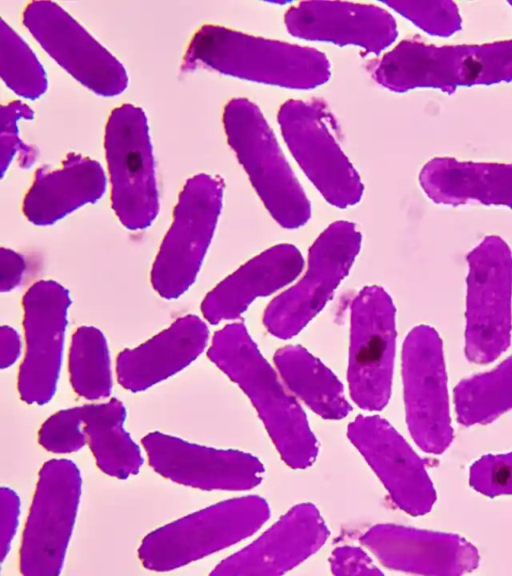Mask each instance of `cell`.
Returning a JSON list of instances; mask_svg holds the SVG:
<instances>
[{"instance_id":"cell-1","label":"cell","mask_w":512,"mask_h":576,"mask_svg":"<svg viewBox=\"0 0 512 576\" xmlns=\"http://www.w3.org/2000/svg\"><path fill=\"white\" fill-rule=\"evenodd\" d=\"M190 62L258 83L308 90L331 75L326 55L314 48L248 35L208 25L189 48Z\"/></svg>"},{"instance_id":"cell-2","label":"cell","mask_w":512,"mask_h":576,"mask_svg":"<svg viewBox=\"0 0 512 576\" xmlns=\"http://www.w3.org/2000/svg\"><path fill=\"white\" fill-rule=\"evenodd\" d=\"M229 145L271 216L294 229L310 218L311 207L260 109L245 98H234L223 113Z\"/></svg>"},{"instance_id":"cell-3","label":"cell","mask_w":512,"mask_h":576,"mask_svg":"<svg viewBox=\"0 0 512 576\" xmlns=\"http://www.w3.org/2000/svg\"><path fill=\"white\" fill-rule=\"evenodd\" d=\"M465 353L488 363L504 352L512 330V253L498 236L485 237L467 255Z\"/></svg>"},{"instance_id":"cell-4","label":"cell","mask_w":512,"mask_h":576,"mask_svg":"<svg viewBox=\"0 0 512 576\" xmlns=\"http://www.w3.org/2000/svg\"><path fill=\"white\" fill-rule=\"evenodd\" d=\"M81 483L80 470L70 459H51L41 467L22 536L21 574L61 573L76 520Z\"/></svg>"},{"instance_id":"cell-5","label":"cell","mask_w":512,"mask_h":576,"mask_svg":"<svg viewBox=\"0 0 512 576\" xmlns=\"http://www.w3.org/2000/svg\"><path fill=\"white\" fill-rule=\"evenodd\" d=\"M278 123L295 160L327 202L344 209L360 201L363 184L333 134L324 102L288 100L279 109Z\"/></svg>"},{"instance_id":"cell-6","label":"cell","mask_w":512,"mask_h":576,"mask_svg":"<svg viewBox=\"0 0 512 576\" xmlns=\"http://www.w3.org/2000/svg\"><path fill=\"white\" fill-rule=\"evenodd\" d=\"M360 245L361 233L353 223L338 221L323 231L310 248L306 274L267 307V329L280 338L301 331L349 273Z\"/></svg>"},{"instance_id":"cell-7","label":"cell","mask_w":512,"mask_h":576,"mask_svg":"<svg viewBox=\"0 0 512 576\" xmlns=\"http://www.w3.org/2000/svg\"><path fill=\"white\" fill-rule=\"evenodd\" d=\"M503 46L492 48L434 47L404 40L385 53L373 68L375 81L388 90L444 87L452 82L495 81L512 75V66L488 63Z\"/></svg>"},{"instance_id":"cell-8","label":"cell","mask_w":512,"mask_h":576,"mask_svg":"<svg viewBox=\"0 0 512 576\" xmlns=\"http://www.w3.org/2000/svg\"><path fill=\"white\" fill-rule=\"evenodd\" d=\"M395 307L381 287L362 289L351 305L349 382L362 406L388 398L395 355Z\"/></svg>"},{"instance_id":"cell-9","label":"cell","mask_w":512,"mask_h":576,"mask_svg":"<svg viewBox=\"0 0 512 576\" xmlns=\"http://www.w3.org/2000/svg\"><path fill=\"white\" fill-rule=\"evenodd\" d=\"M247 503L230 500L194 512L149 533L138 557L152 571H170L231 545L248 532Z\"/></svg>"},{"instance_id":"cell-10","label":"cell","mask_w":512,"mask_h":576,"mask_svg":"<svg viewBox=\"0 0 512 576\" xmlns=\"http://www.w3.org/2000/svg\"><path fill=\"white\" fill-rule=\"evenodd\" d=\"M405 397L415 430L431 451L449 439L447 377L442 342L433 327L418 325L403 345Z\"/></svg>"},{"instance_id":"cell-11","label":"cell","mask_w":512,"mask_h":576,"mask_svg":"<svg viewBox=\"0 0 512 576\" xmlns=\"http://www.w3.org/2000/svg\"><path fill=\"white\" fill-rule=\"evenodd\" d=\"M285 25L297 38L354 45L373 54H380L397 37L392 15L371 4L303 1L286 12Z\"/></svg>"},{"instance_id":"cell-12","label":"cell","mask_w":512,"mask_h":576,"mask_svg":"<svg viewBox=\"0 0 512 576\" xmlns=\"http://www.w3.org/2000/svg\"><path fill=\"white\" fill-rule=\"evenodd\" d=\"M141 442L149 465L173 482L204 490L248 484V458L238 452L197 445L159 431L145 435Z\"/></svg>"},{"instance_id":"cell-13","label":"cell","mask_w":512,"mask_h":576,"mask_svg":"<svg viewBox=\"0 0 512 576\" xmlns=\"http://www.w3.org/2000/svg\"><path fill=\"white\" fill-rule=\"evenodd\" d=\"M304 260L289 244L274 246L244 264L217 290L211 317L235 318L254 299L267 296L293 281L302 271Z\"/></svg>"},{"instance_id":"cell-14","label":"cell","mask_w":512,"mask_h":576,"mask_svg":"<svg viewBox=\"0 0 512 576\" xmlns=\"http://www.w3.org/2000/svg\"><path fill=\"white\" fill-rule=\"evenodd\" d=\"M425 193L435 202L506 205L512 208V165H475L433 160L420 174Z\"/></svg>"},{"instance_id":"cell-15","label":"cell","mask_w":512,"mask_h":576,"mask_svg":"<svg viewBox=\"0 0 512 576\" xmlns=\"http://www.w3.org/2000/svg\"><path fill=\"white\" fill-rule=\"evenodd\" d=\"M80 416L97 466L105 474L126 479L139 472L143 457L124 429L126 410L120 401L80 406Z\"/></svg>"},{"instance_id":"cell-16","label":"cell","mask_w":512,"mask_h":576,"mask_svg":"<svg viewBox=\"0 0 512 576\" xmlns=\"http://www.w3.org/2000/svg\"><path fill=\"white\" fill-rule=\"evenodd\" d=\"M203 331L188 337H167L133 351L123 352L117 362L120 383L131 391H141L188 365L202 351Z\"/></svg>"},{"instance_id":"cell-17","label":"cell","mask_w":512,"mask_h":576,"mask_svg":"<svg viewBox=\"0 0 512 576\" xmlns=\"http://www.w3.org/2000/svg\"><path fill=\"white\" fill-rule=\"evenodd\" d=\"M275 362L288 386L310 405L318 409L343 405L341 383L307 351L285 348L276 355Z\"/></svg>"},{"instance_id":"cell-18","label":"cell","mask_w":512,"mask_h":576,"mask_svg":"<svg viewBox=\"0 0 512 576\" xmlns=\"http://www.w3.org/2000/svg\"><path fill=\"white\" fill-rule=\"evenodd\" d=\"M455 403L460 417L467 422L512 407V356L490 372L463 380L455 388Z\"/></svg>"},{"instance_id":"cell-19","label":"cell","mask_w":512,"mask_h":576,"mask_svg":"<svg viewBox=\"0 0 512 576\" xmlns=\"http://www.w3.org/2000/svg\"><path fill=\"white\" fill-rule=\"evenodd\" d=\"M70 373L72 385L81 396L94 400L109 395L112 386L109 358L100 340L76 341L71 351Z\"/></svg>"},{"instance_id":"cell-20","label":"cell","mask_w":512,"mask_h":576,"mask_svg":"<svg viewBox=\"0 0 512 576\" xmlns=\"http://www.w3.org/2000/svg\"><path fill=\"white\" fill-rule=\"evenodd\" d=\"M38 441L52 453L67 454L80 450L87 441L80 407L60 410L51 415L39 429Z\"/></svg>"},{"instance_id":"cell-21","label":"cell","mask_w":512,"mask_h":576,"mask_svg":"<svg viewBox=\"0 0 512 576\" xmlns=\"http://www.w3.org/2000/svg\"><path fill=\"white\" fill-rule=\"evenodd\" d=\"M473 470L474 485L481 491L512 492V455L482 460Z\"/></svg>"},{"instance_id":"cell-22","label":"cell","mask_w":512,"mask_h":576,"mask_svg":"<svg viewBox=\"0 0 512 576\" xmlns=\"http://www.w3.org/2000/svg\"><path fill=\"white\" fill-rule=\"evenodd\" d=\"M20 515V500L14 490L1 487L0 490V552L3 562L17 530Z\"/></svg>"}]
</instances>
